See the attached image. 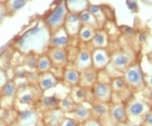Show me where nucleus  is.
Instances as JSON below:
<instances>
[{
	"mask_svg": "<svg viewBox=\"0 0 152 126\" xmlns=\"http://www.w3.org/2000/svg\"><path fill=\"white\" fill-rule=\"evenodd\" d=\"M91 111V118L100 120L104 124V121L109 120V104H105L102 103H98L96 101H93L90 104ZM105 125V124H104Z\"/></svg>",
	"mask_w": 152,
	"mask_h": 126,
	"instance_id": "obj_17",
	"label": "nucleus"
},
{
	"mask_svg": "<svg viewBox=\"0 0 152 126\" xmlns=\"http://www.w3.org/2000/svg\"><path fill=\"white\" fill-rule=\"evenodd\" d=\"M111 55L105 48H96L92 52L93 67L98 71L105 70L110 64Z\"/></svg>",
	"mask_w": 152,
	"mask_h": 126,
	"instance_id": "obj_12",
	"label": "nucleus"
},
{
	"mask_svg": "<svg viewBox=\"0 0 152 126\" xmlns=\"http://www.w3.org/2000/svg\"><path fill=\"white\" fill-rule=\"evenodd\" d=\"M28 0H7L6 2V10L10 13L16 12L18 10L21 9L23 6L27 3Z\"/></svg>",
	"mask_w": 152,
	"mask_h": 126,
	"instance_id": "obj_32",
	"label": "nucleus"
},
{
	"mask_svg": "<svg viewBox=\"0 0 152 126\" xmlns=\"http://www.w3.org/2000/svg\"><path fill=\"white\" fill-rule=\"evenodd\" d=\"M115 126H129L128 123H120V124H117Z\"/></svg>",
	"mask_w": 152,
	"mask_h": 126,
	"instance_id": "obj_45",
	"label": "nucleus"
},
{
	"mask_svg": "<svg viewBox=\"0 0 152 126\" xmlns=\"http://www.w3.org/2000/svg\"><path fill=\"white\" fill-rule=\"evenodd\" d=\"M109 118L114 126L120 123H127L129 119L124 103H111L109 104Z\"/></svg>",
	"mask_w": 152,
	"mask_h": 126,
	"instance_id": "obj_10",
	"label": "nucleus"
},
{
	"mask_svg": "<svg viewBox=\"0 0 152 126\" xmlns=\"http://www.w3.org/2000/svg\"><path fill=\"white\" fill-rule=\"evenodd\" d=\"M52 69H53V64L49 59L48 55L45 53L39 55L36 70L39 74H42V73H46V72L52 71Z\"/></svg>",
	"mask_w": 152,
	"mask_h": 126,
	"instance_id": "obj_25",
	"label": "nucleus"
},
{
	"mask_svg": "<svg viewBox=\"0 0 152 126\" xmlns=\"http://www.w3.org/2000/svg\"><path fill=\"white\" fill-rule=\"evenodd\" d=\"M92 66V52L87 49L79 51L75 63V68L76 70L81 72Z\"/></svg>",
	"mask_w": 152,
	"mask_h": 126,
	"instance_id": "obj_18",
	"label": "nucleus"
},
{
	"mask_svg": "<svg viewBox=\"0 0 152 126\" xmlns=\"http://www.w3.org/2000/svg\"><path fill=\"white\" fill-rule=\"evenodd\" d=\"M125 107L129 121L133 122H142L144 115L152 108V105L145 99L138 98L134 96L125 103Z\"/></svg>",
	"mask_w": 152,
	"mask_h": 126,
	"instance_id": "obj_3",
	"label": "nucleus"
},
{
	"mask_svg": "<svg viewBox=\"0 0 152 126\" xmlns=\"http://www.w3.org/2000/svg\"><path fill=\"white\" fill-rule=\"evenodd\" d=\"M80 72L77 70L75 67L73 68H65L63 72L62 81L68 86L69 88L79 86L80 84Z\"/></svg>",
	"mask_w": 152,
	"mask_h": 126,
	"instance_id": "obj_21",
	"label": "nucleus"
},
{
	"mask_svg": "<svg viewBox=\"0 0 152 126\" xmlns=\"http://www.w3.org/2000/svg\"><path fill=\"white\" fill-rule=\"evenodd\" d=\"M69 35L64 28H61L58 32L51 35L49 46L55 48H65L69 45Z\"/></svg>",
	"mask_w": 152,
	"mask_h": 126,
	"instance_id": "obj_19",
	"label": "nucleus"
},
{
	"mask_svg": "<svg viewBox=\"0 0 152 126\" xmlns=\"http://www.w3.org/2000/svg\"><path fill=\"white\" fill-rule=\"evenodd\" d=\"M94 34H95V32H94V29L91 26H85L80 28L79 36H80V38L82 42H91L93 37H94Z\"/></svg>",
	"mask_w": 152,
	"mask_h": 126,
	"instance_id": "obj_31",
	"label": "nucleus"
},
{
	"mask_svg": "<svg viewBox=\"0 0 152 126\" xmlns=\"http://www.w3.org/2000/svg\"><path fill=\"white\" fill-rule=\"evenodd\" d=\"M98 77H99V71L92 66L80 72L79 86L86 89H91L95 86V84L98 81Z\"/></svg>",
	"mask_w": 152,
	"mask_h": 126,
	"instance_id": "obj_14",
	"label": "nucleus"
},
{
	"mask_svg": "<svg viewBox=\"0 0 152 126\" xmlns=\"http://www.w3.org/2000/svg\"><path fill=\"white\" fill-rule=\"evenodd\" d=\"M142 124L144 126H152V108L142 118Z\"/></svg>",
	"mask_w": 152,
	"mask_h": 126,
	"instance_id": "obj_36",
	"label": "nucleus"
},
{
	"mask_svg": "<svg viewBox=\"0 0 152 126\" xmlns=\"http://www.w3.org/2000/svg\"><path fill=\"white\" fill-rule=\"evenodd\" d=\"M51 32L48 28L44 26H36L25 33L17 40L15 48L22 54L29 53L42 54L49 47Z\"/></svg>",
	"mask_w": 152,
	"mask_h": 126,
	"instance_id": "obj_1",
	"label": "nucleus"
},
{
	"mask_svg": "<svg viewBox=\"0 0 152 126\" xmlns=\"http://www.w3.org/2000/svg\"><path fill=\"white\" fill-rule=\"evenodd\" d=\"M40 74L37 70H30L28 72L26 80L30 85H37V86Z\"/></svg>",
	"mask_w": 152,
	"mask_h": 126,
	"instance_id": "obj_34",
	"label": "nucleus"
},
{
	"mask_svg": "<svg viewBox=\"0 0 152 126\" xmlns=\"http://www.w3.org/2000/svg\"><path fill=\"white\" fill-rule=\"evenodd\" d=\"M143 95V98L145 99L148 103H150L152 105V89L151 88L145 87L144 89V91L142 92Z\"/></svg>",
	"mask_w": 152,
	"mask_h": 126,
	"instance_id": "obj_39",
	"label": "nucleus"
},
{
	"mask_svg": "<svg viewBox=\"0 0 152 126\" xmlns=\"http://www.w3.org/2000/svg\"><path fill=\"white\" fill-rule=\"evenodd\" d=\"M94 101L105 104H110L113 103V92L110 83L97 81L91 88Z\"/></svg>",
	"mask_w": 152,
	"mask_h": 126,
	"instance_id": "obj_7",
	"label": "nucleus"
},
{
	"mask_svg": "<svg viewBox=\"0 0 152 126\" xmlns=\"http://www.w3.org/2000/svg\"><path fill=\"white\" fill-rule=\"evenodd\" d=\"M77 103L72 99L69 94H68L67 96H65L63 98H60L59 102V107L58 108L60 110H62L66 115L72 113L74 109L76 108Z\"/></svg>",
	"mask_w": 152,
	"mask_h": 126,
	"instance_id": "obj_27",
	"label": "nucleus"
},
{
	"mask_svg": "<svg viewBox=\"0 0 152 126\" xmlns=\"http://www.w3.org/2000/svg\"><path fill=\"white\" fill-rule=\"evenodd\" d=\"M41 113V118L46 125H60L63 120L65 119L66 114L59 108L53 110L42 111Z\"/></svg>",
	"mask_w": 152,
	"mask_h": 126,
	"instance_id": "obj_16",
	"label": "nucleus"
},
{
	"mask_svg": "<svg viewBox=\"0 0 152 126\" xmlns=\"http://www.w3.org/2000/svg\"><path fill=\"white\" fill-rule=\"evenodd\" d=\"M67 7L71 12H83L87 7V0H67Z\"/></svg>",
	"mask_w": 152,
	"mask_h": 126,
	"instance_id": "obj_30",
	"label": "nucleus"
},
{
	"mask_svg": "<svg viewBox=\"0 0 152 126\" xmlns=\"http://www.w3.org/2000/svg\"><path fill=\"white\" fill-rule=\"evenodd\" d=\"M60 98L56 95H50L47 96L43 94L42 98L39 102L37 108L40 112L47 111V110L57 109L59 107Z\"/></svg>",
	"mask_w": 152,
	"mask_h": 126,
	"instance_id": "obj_22",
	"label": "nucleus"
},
{
	"mask_svg": "<svg viewBox=\"0 0 152 126\" xmlns=\"http://www.w3.org/2000/svg\"><path fill=\"white\" fill-rule=\"evenodd\" d=\"M10 80V78L9 76L7 71L4 68L0 67V90L5 86L6 83Z\"/></svg>",
	"mask_w": 152,
	"mask_h": 126,
	"instance_id": "obj_35",
	"label": "nucleus"
},
{
	"mask_svg": "<svg viewBox=\"0 0 152 126\" xmlns=\"http://www.w3.org/2000/svg\"><path fill=\"white\" fill-rule=\"evenodd\" d=\"M65 16V5L64 4H60L53 10V12H52V14L46 19V26L48 28L51 35L63 28V26L66 21Z\"/></svg>",
	"mask_w": 152,
	"mask_h": 126,
	"instance_id": "obj_6",
	"label": "nucleus"
},
{
	"mask_svg": "<svg viewBox=\"0 0 152 126\" xmlns=\"http://www.w3.org/2000/svg\"><path fill=\"white\" fill-rule=\"evenodd\" d=\"M80 20L85 26H93L92 24L96 23V19L94 18V16H92L88 12H82L80 17Z\"/></svg>",
	"mask_w": 152,
	"mask_h": 126,
	"instance_id": "obj_33",
	"label": "nucleus"
},
{
	"mask_svg": "<svg viewBox=\"0 0 152 126\" xmlns=\"http://www.w3.org/2000/svg\"><path fill=\"white\" fill-rule=\"evenodd\" d=\"M91 44L95 49L96 48H105L107 46V35L102 32H96L94 34Z\"/></svg>",
	"mask_w": 152,
	"mask_h": 126,
	"instance_id": "obj_28",
	"label": "nucleus"
},
{
	"mask_svg": "<svg viewBox=\"0 0 152 126\" xmlns=\"http://www.w3.org/2000/svg\"><path fill=\"white\" fill-rule=\"evenodd\" d=\"M38 54L36 53H29V54L25 55V59L23 60L22 65L26 67L27 70H37V65Z\"/></svg>",
	"mask_w": 152,
	"mask_h": 126,
	"instance_id": "obj_29",
	"label": "nucleus"
},
{
	"mask_svg": "<svg viewBox=\"0 0 152 126\" xmlns=\"http://www.w3.org/2000/svg\"><path fill=\"white\" fill-rule=\"evenodd\" d=\"M123 77L130 90L134 92H142L146 87L145 75L139 64H132L123 73Z\"/></svg>",
	"mask_w": 152,
	"mask_h": 126,
	"instance_id": "obj_2",
	"label": "nucleus"
},
{
	"mask_svg": "<svg viewBox=\"0 0 152 126\" xmlns=\"http://www.w3.org/2000/svg\"><path fill=\"white\" fill-rule=\"evenodd\" d=\"M145 83H146V86L152 89V75H147L145 76Z\"/></svg>",
	"mask_w": 152,
	"mask_h": 126,
	"instance_id": "obj_40",
	"label": "nucleus"
},
{
	"mask_svg": "<svg viewBox=\"0 0 152 126\" xmlns=\"http://www.w3.org/2000/svg\"><path fill=\"white\" fill-rule=\"evenodd\" d=\"M60 126H80V124L78 123L75 119H73L70 117L66 116L65 119L61 123Z\"/></svg>",
	"mask_w": 152,
	"mask_h": 126,
	"instance_id": "obj_37",
	"label": "nucleus"
},
{
	"mask_svg": "<svg viewBox=\"0 0 152 126\" xmlns=\"http://www.w3.org/2000/svg\"><path fill=\"white\" fill-rule=\"evenodd\" d=\"M4 13H5V9H4V7L0 4V21L3 20V17L4 15Z\"/></svg>",
	"mask_w": 152,
	"mask_h": 126,
	"instance_id": "obj_42",
	"label": "nucleus"
},
{
	"mask_svg": "<svg viewBox=\"0 0 152 126\" xmlns=\"http://www.w3.org/2000/svg\"><path fill=\"white\" fill-rule=\"evenodd\" d=\"M69 94L70 95L72 99L77 104H80V103L85 104L86 103L91 104L94 101L91 89H86V88L82 87L80 86H76L70 88Z\"/></svg>",
	"mask_w": 152,
	"mask_h": 126,
	"instance_id": "obj_11",
	"label": "nucleus"
},
{
	"mask_svg": "<svg viewBox=\"0 0 152 126\" xmlns=\"http://www.w3.org/2000/svg\"><path fill=\"white\" fill-rule=\"evenodd\" d=\"M18 92L16 82L14 79H10L6 85L0 90V95L3 98L15 99L16 94Z\"/></svg>",
	"mask_w": 152,
	"mask_h": 126,
	"instance_id": "obj_24",
	"label": "nucleus"
},
{
	"mask_svg": "<svg viewBox=\"0 0 152 126\" xmlns=\"http://www.w3.org/2000/svg\"><path fill=\"white\" fill-rule=\"evenodd\" d=\"M128 125L129 126H144L142 122H133V121H128Z\"/></svg>",
	"mask_w": 152,
	"mask_h": 126,
	"instance_id": "obj_41",
	"label": "nucleus"
},
{
	"mask_svg": "<svg viewBox=\"0 0 152 126\" xmlns=\"http://www.w3.org/2000/svg\"><path fill=\"white\" fill-rule=\"evenodd\" d=\"M0 117L5 121L9 125H13L16 123L17 117H18V109L15 106L10 108H3L0 113Z\"/></svg>",
	"mask_w": 152,
	"mask_h": 126,
	"instance_id": "obj_26",
	"label": "nucleus"
},
{
	"mask_svg": "<svg viewBox=\"0 0 152 126\" xmlns=\"http://www.w3.org/2000/svg\"><path fill=\"white\" fill-rule=\"evenodd\" d=\"M111 86L113 92L114 98L119 99L118 103H126L129 98L134 97V92L129 87L123 75H118L112 78Z\"/></svg>",
	"mask_w": 152,
	"mask_h": 126,
	"instance_id": "obj_5",
	"label": "nucleus"
},
{
	"mask_svg": "<svg viewBox=\"0 0 152 126\" xmlns=\"http://www.w3.org/2000/svg\"><path fill=\"white\" fill-rule=\"evenodd\" d=\"M60 81H61L58 79V77L55 75L54 73H53L52 71L46 72L40 74L37 86L44 93L47 91H49L58 86Z\"/></svg>",
	"mask_w": 152,
	"mask_h": 126,
	"instance_id": "obj_13",
	"label": "nucleus"
},
{
	"mask_svg": "<svg viewBox=\"0 0 152 126\" xmlns=\"http://www.w3.org/2000/svg\"><path fill=\"white\" fill-rule=\"evenodd\" d=\"M80 126H105V125L100 120L91 118L86 122H84L83 124H80Z\"/></svg>",
	"mask_w": 152,
	"mask_h": 126,
	"instance_id": "obj_38",
	"label": "nucleus"
},
{
	"mask_svg": "<svg viewBox=\"0 0 152 126\" xmlns=\"http://www.w3.org/2000/svg\"><path fill=\"white\" fill-rule=\"evenodd\" d=\"M41 119V113L37 108H26L18 109L17 126H36L38 120Z\"/></svg>",
	"mask_w": 152,
	"mask_h": 126,
	"instance_id": "obj_8",
	"label": "nucleus"
},
{
	"mask_svg": "<svg viewBox=\"0 0 152 126\" xmlns=\"http://www.w3.org/2000/svg\"><path fill=\"white\" fill-rule=\"evenodd\" d=\"M11 126H17V125H11Z\"/></svg>",
	"mask_w": 152,
	"mask_h": 126,
	"instance_id": "obj_47",
	"label": "nucleus"
},
{
	"mask_svg": "<svg viewBox=\"0 0 152 126\" xmlns=\"http://www.w3.org/2000/svg\"><path fill=\"white\" fill-rule=\"evenodd\" d=\"M151 51H152V43H151Z\"/></svg>",
	"mask_w": 152,
	"mask_h": 126,
	"instance_id": "obj_46",
	"label": "nucleus"
},
{
	"mask_svg": "<svg viewBox=\"0 0 152 126\" xmlns=\"http://www.w3.org/2000/svg\"><path fill=\"white\" fill-rule=\"evenodd\" d=\"M36 126H46V124L44 123V121L42 120V119L41 118V119L38 120L37 124L36 125Z\"/></svg>",
	"mask_w": 152,
	"mask_h": 126,
	"instance_id": "obj_43",
	"label": "nucleus"
},
{
	"mask_svg": "<svg viewBox=\"0 0 152 126\" xmlns=\"http://www.w3.org/2000/svg\"><path fill=\"white\" fill-rule=\"evenodd\" d=\"M47 54L53 64V67L59 68L64 66L68 63V53L65 48H51Z\"/></svg>",
	"mask_w": 152,
	"mask_h": 126,
	"instance_id": "obj_15",
	"label": "nucleus"
},
{
	"mask_svg": "<svg viewBox=\"0 0 152 126\" xmlns=\"http://www.w3.org/2000/svg\"><path fill=\"white\" fill-rule=\"evenodd\" d=\"M43 92L37 85H29L26 88L18 90L15 103L26 106L27 108H37Z\"/></svg>",
	"mask_w": 152,
	"mask_h": 126,
	"instance_id": "obj_4",
	"label": "nucleus"
},
{
	"mask_svg": "<svg viewBox=\"0 0 152 126\" xmlns=\"http://www.w3.org/2000/svg\"><path fill=\"white\" fill-rule=\"evenodd\" d=\"M66 116L70 117L80 124H83L88 119H91V111L90 107H86L84 103L77 104L74 111Z\"/></svg>",
	"mask_w": 152,
	"mask_h": 126,
	"instance_id": "obj_20",
	"label": "nucleus"
},
{
	"mask_svg": "<svg viewBox=\"0 0 152 126\" xmlns=\"http://www.w3.org/2000/svg\"><path fill=\"white\" fill-rule=\"evenodd\" d=\"M132 64H134L133 59L129 53L125 51H118L111 56V62L109 65L112 66L115 70L121 72L123 75L126 69L129 68Z\"/></svg>",
	"mask_w": 152,
	"mask_h": 126,
	"instance_id": "obj_9",
	"label": "nucleus"
},
{
	"mask_svg": "<svg viewBox=\"0 0 152 126\" xmlns=\"http://www.w3.org/2000/svg\"><path fill=\"white\" fill-rule=\"evenodd\" d=\"M0 126H10L7 123H6L5 121L1 117H0Z\"/></svg>",
	"mask_w": 152,
	"mask_h": 126,
	"instance_id": "obj_44",
	"label": "nucleus"
},
{
	"mask_svg": "<svg viewBox=\"0 0 152 126\" xmlns=\"http://www.w3.org/2000/svg\"><path fill=\"white\" fill-rule=\"evenodd\" d=\"M80 20L76 15H71L66 19L65 29L66 32L69 36H74L80 32Z\"/></svg>",
	"mask_w": 152,
	"mask_h": 126,
	"instance_id": "obj_23",
	"label": "nucleus"
}]
</instances>
